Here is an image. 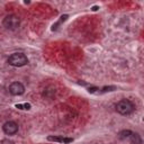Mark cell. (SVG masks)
Instances as JSON below:
<instances>
[{"label":"cell","mask_w":144,"mask_h":144,"mask_svg":"<svg viewBox=\"0 0 144 144\" xmlns=\"http://www.w3.org/2000/svg\"><path fill=\"white\" fill-rule=\"evenodd\" d=\"M9 92H10L12 96H20V95L25 92L24 84L20 82H12L10 86H9Z\"/></svg>","instance_id":"277c9868"},{"label":"cell","mask_w":144,"mask_h":144,"mask_svg":"<svg viewBox=\"0 0 144 144\" xmlns=\"http://www.w3.org/2000/svg\"><path fill=\"white\" fill-rule=\"evenodd\" d=\"M68 17H69L68 15H63V16H62V17H61V19H60V21H59V23H57V24L55 25V26H53V28H52V29H53V31H54V29H56V28H57V26L60 25V24H61L62 21H65V20H67V19H68Z\"/></svg>","instance_id":"8fae6325"},{"label":"cell","mask_w":144,"mask_h":144,"mask_svg":"<svg viewBox=\"0 0 144 144\" xmlns=\"http://www.w3.org/2000/svg\"><path fill=\"white\" fill-rule=\"evenodd\" d=\"M0 144H14V143H12L11 141H9V140H2Z\"/></svg>","instance_id":"4fadbf2b"},{"label":"cell","mask_w":144,"mask_h":144,"mask_svg":"<svg viewBox=\"0 0 144 144\" xmlns=\"http://www.w3.org/2000/svg\"><path fill=\"white\" fill-rule=\"evenodd\" d=\"M129 137L132 144H142V139H141V136L137 133H132Z\"/></svg>","instance_id":"52a82bcc"},{"label":"cell","mask_w":144,"mask_h":144,"mask_svg":"<svg viewBox=\"0 0 144 144\" xmlns=\"http://www.w3.org/2000/svg\"><path fill=\"white\" fill-rule=\"evenodd\" d=\"M16 108H18V109H31V105L29 104H17L16 105Z\"/></svg>","instance_id":"9c48e42d"},{"label":"cell","mask_w":144,"mask_h":144,"mask_svg":"<svg viewBox=\"0 0 144 144\" xmlns=\"http://www.w3.org/2000/svg\"><path fill=\"white\" fill-rule=\"evenodd\" d=\"M8 63L12 67H24L28 63V59L23 53H14L8 57Z\"/></svg>","instance_id":"6da1fadb"},{"label":"cell","mask_w":144,"mask_h":144,"mask_svg":"<svg viewBox=\"0 0 144 144\" xmlns=\"http://www.w3.org/2000/svg\"><path fill=\"white\" fill-rule=\"evenodd\" d=\"M19 24H20V19L15 15H8L4 19V26L10 31H14V29L19 27Z\"/></svg>","instance_id":"3957f363"},{"label":"cell","mask_w":144,"mask_h":144,"mask_svg":"<svg viewBox=\"0 0 144 144\" xmlns=\"http://www.w3.org/2000/svg\"><path fill=\"white\" fill-rule=\"evenodd\" d=\"M98 9H99V8H98L97 6H93V7L91 8V10H92V11H96V10H98Z\"/></svg>","instance_id":"5bb4252c"},{"label":"cell","mask_w":144,"mask_h":144,"mask_svg":"<svg viewBox=\"0 0 144 144\" xmlns=\"http://www.w3.org/2000/svg\"><path fill=\"white\" fill-rule=\"evenodd\" d=\"M47 140H48V141H51V142H57V143H64V144H69V143L73 142V139H71V137L53 136V135L47 136Z\"/></svg>","instance_id":"8992f818"},{"label":"cell","mask_w":144,"mask_h":144,"mask_svg":"<svg viewBox=\"0 0 144 144\" xmlns=\"http://www.w3.org/2000/svg\"><path fill=\"white\" fill-rule=\"evenodd\" d=\"M98 90H99V89H98L97 87H90L89 89H88V91H89L90 93H95V92H97Z\"/></svg>","instance_id":"7c38bea8"},{"label":"cell","mask_w":144,"mask_h":144,"mask_svg":"<svg viewBox=\"0 0 144 144\" xmlns=\"http://www.w3.org/2000/svg\"><path fill=\"white\" fill-rule=\"evenodd\" d=\"M2 129L7 135H15L18 132V125L15 122H11V120L10 122H6L4 126H2Z\"/></svg>","instance_id":"5b68a950"},{"label":"cell","mask_w":144,"mask_h":144,"mask_svg":"<svg viewBox=\"0 0 144 144\" xmlns=\"http://www.w3.org/2000/svg\"><path fill=\"white\" fill-rule=\"evenodd\" d=\"M116 90V87L114 86H108V87H104L101 89V92H110V91H115Z\"/></svg>","instance_id":"30bf717a"},{"label":"cell","mask_w":144,"mask_h":144,"mask_svg":"<svg viewBox=\"0 0 144 144\" xmlns=\"http://www.w3.org/2000/svg\"><path fill=\"white\" fill-rule=\"evenodd\" d=\"M131 134H132V132H131V131L124 129V131H122V132L118 134V137H119L120 140H124V139H127V137H129Z\"/></svg>","instance_id":"ba28073f"},{"label":"cell","mask_w":144,"mask_h":144,"mask_svg":"<svg viewBox=\"0 0 144 144\" xmlns=\"http://www.w3.org/2000/svg\"><path fill=\"white\" fill-rule=\"evenodd\" d=\"M116 110L120 115H129L134 110V105L132 104V101H129L128 99H122L117 104Z\"/></svg>","instance_id":"7a4b0ae2"}]
</instances>
